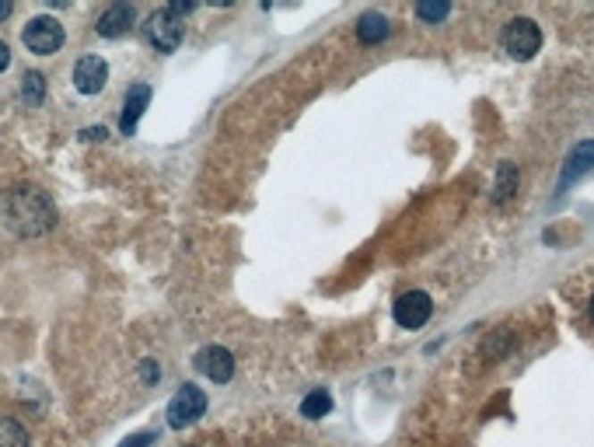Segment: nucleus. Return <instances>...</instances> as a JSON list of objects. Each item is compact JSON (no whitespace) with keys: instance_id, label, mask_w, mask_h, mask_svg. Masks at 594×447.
I'll return each mask as SVG.
<instances>
[{"instance_id":"a211bd4d","label":"nucleus","mask_w":594,"mask_h":447,"mask_svg":"<svg viewBox=\"0 0 594 447\" xmlns=\"http://www.w3.org/2000/svg\"><path fill=\"white\" fill-rule=\"evenodd\" d=\"M140 374H144V381H147V385H155V381H158V377H161V367L155 364V360H144V367H140Z\"/></svg>"},{"instance_id":"412c9836","label":"nucleus","mask_w":594,"mask_h":447,"mask_svg":"<svg viewBox=\"0 0 594 447\" xmlns=\"http://www.w3.org/2000/svg\"><path fill=\"white\" fill-rule=\"evenodd\" d=\"M80 140H105V126H102V129H84Z\"/></svg>"},{"instance_id":"f3484780","label":"nucleus","mask_w":594,"mask_h":447,"mask_svg":"<svg viewBox=\"0 0 594 447\" xmlns=\"http://www.w3.org/2000/svg\"><path fill=\"white\" fill-rule=\"evenodd\" d=\"M448 11H451L448 4H420V7H416V18H420V21H440V18H448Z\"/></svg>"},{"instance_id":"6e6552de","label":"nucleus","mask_w":594,"mask_h":447,"mask_svg":"<svg viewBox=\"0 0 594 447\" xmlns=\"http://www.w3.org/2000/svg\"><path fill=\"white\" fill-rule=\"evenodd\" d=\"M105 81H109V63L102 56H91V53L80 56L78 67H74V87L80 95H98Z\"/></svg>"},{"instance_id":"5701e85b","label":"nucleus","mask_w":594,"mask_h":447,"mask_svg":"<svg viewBox=\"0 0 594 447\" xmlns=\"http://www.w3.org/2000/svg\"><path fill=\"white\" fill-rule=\"evenodd\" d=\"M591 319H594V297H591Z\"/></svg>"},{"instance_id":"9d476101","label":"nucleus","mask_w":594,"mask_h":447,"mask_svg":"<svg viewBox=\"0 0 594 447\" xmlns=\"http://www.w3.org/2000/svg\"><path fill=\"white\" fill-rule=\"evenodd\" d=\"M133 18H137V14H133V7H130V4H113V7L98 18V29H95V32H98L102 39H119L122 32H130Z\"/></svg>"},{"instance_id":"aec40b11","label":"nucleus","mask_w":594,"mask_h":447,"mask_svg":"<svg viewBox=\"0 0 594 447\" xmlns=\"http://www.w3.org/2000/svg\"><path fill=\"white\" fill-rule=\"evenodd\" d=\"M11 67V49H7V42H0V74Z\"/></svg>"},{"instance_id":"39448f33","label":"nucleus","mask_w":594,"mask_h":447,"mask_svg":"<svg viewBox=\"0 0 594 447\" xmlns=\"http://www.w3.org/2000/svg\"><path fill=\"white\" fill-rule=\"evenodd\" d=\"M392 315H396V322L402 328L416 332V328H423L427 322H431V315H434V301H431V294H423V290H409V294H402V297L396 301Z\"/></svg>"},{"instance_id":"4468645a","label":"nucleus","mask_w":594,"mask_h":447,"mask_svg":"<svg viewBox=\"0 0 594 447\" xmlns=\"http://www.w3.org/2000/svg\"><path fill=\"white\" fill-rule=\"evenodd\" d=\"M0 447H29V430L18 419L0 416Z\"/></svg>"},{"instance_id":"dca6fc26","label":"nucleus","mask_w":594,"mask_h":447,"mask_svg":"<svg viewBox=\"0 0 594 447\" xmlns=\"http://www.w3.org/2000/svg\"><path fill=\"white\" fill-rule=\"evenodd\" d=\"M329 409H332L329 392H312V395H305V402H301V416H305V419H322Z\"/></svg>"},{"instance_id":"f257e3e1","label":"nucleus","mask_w":594,"mask_h":447,"mask_svg":"<svg viewBox=\"0 0 594 447\" xmlns=\"http://www.w3.org/2000/svg\"><path fill=\"white\" fill-rule=\"evenodd\" d=\"M0 217L4 224L21 235V238H39L46 235L53 224H56V206L53 200L36 189V186H18L4 196V206H0Z\"/></svg>"},{"instance_id":"6ab92c4d","label":"nucleus","mask_w":594,"mask_h":447,"mask_svg":"<svg viewBox=\"0 0 594 447\" xmlns=\"http://www.w3.org/2000/svg\"><path fill=\"white\" fill-rule=\"evenodd\" d=\"M151 441H155V434H133V437H126L119 447H147Z\"/></svg>"},{"instance_id":"0eeeda50","label":"nucleus","mask_w":594,"mask_h":447,"mask_svg":"<svg viewBox=\"0 0 594 447\" xmlns=\"http://www.w3.org/2000/svg\"><path fill=\"white\" fill-rule=\"evenodd\" d=\"M197 367L203 377H210L213 385H228L235 377V357L224 346H203L197 353Z\"/></svg>"},{"instance_id":"9b49d317","label":"nucleus","mask_w":594,"mask_h":447,"mask_svg":"<svg viewBox=\"0 0 594 447\" xmlns=\"http://www.w3.org/2000/svg\"><path fill=\"white\" fill-rule=\"evenodd\" d=\"M389 32H392V25H389V18L378 14V11H367V14L356 18V39L364 42V46H374V42L389 39Z\"/></svg>"},{"instance_id":"4be33fe9","label":"nucleus","mask_w":594,"mask_h":447,"mask_svg":"<svg viewBox=\"0 0 594 447\" xmlns=\"http://www.w3.org/2000/svg\"><path fill=\"white\" fill-rule=\"evenodd\" d=\"M11 11H14V7L4 0V4H0V21H4V18H11Z\"/></svg>"},{"instance_id":"20e7f679","label":"nucleus","mask_w":594,"mask_h":447,"mask_svg":"<svg viewBox=\"0 0 594 447\" xmlns=\"http://www.w3.org/2000/svg\"><path fill=\"white\" fill-rule=\"evenodd\" d=\"M203 412H206V395L199 392L197 385H182V388L175 392V399L168 402V426H172V430H182V426L197 423Z\"/></svg>"},{"instance_id":"f03ea898","label":"nucleus","mask_w":594,"mask_h":447,"mask_svg":"<svg viewBox=\"0 0 594 447\" xmlns=\"http://www.w3.org/2000/svg\"><path fill=\"white\" fill-rule=\"evenodd\" d=\"M144 36H147V42H151L158 53H175V49L182 46V36H186L182 14H175L172 7H161V11H155V14L144 21Z\"/></svg>"},{"instance_id":"423d86ee","label":"nucleus","mask_w":594,"mask_h":447,"mask_svg":"<svg viewBox=\"0 0 594 447\" xmlns=\"http://www.w3.org/2000/svg\"><path fill=\"white\" fill-rule=\"evenodd\" d=\"M21 39L25 46L32 49V53H39V56H49V53H56L60 46H63V25L56 21V18H32L29 25H25V32H21Z\"/></svg>"},{"instance_id":"1a4fd4ad","label":"nucleus","mask_w":594,"mask_h":447,"mask_svg":"<svg viewBox=\"0 0 594 447\" xmlns=\"http://www.w3.org/2000/svg\"><path fill=\"white\" fill-rule=\"evenodd\" d=\"M147 102H151V87H147V84H133V87L126 91V102H122V120H119V129H122L126 137H133V133H137V126H140V116H144Z\"/></svg>"},{"instance_id":"f8f14e48","label":"nucleus","mask_w":594,"mask_h":447,"mask_svg":"<svg viewBox=\"0 0 594 447\" xmlns=\"http://www.w3.org/2000/svg\"><path fill=\"white\" fill-rule=\"evenodd\" d=\"M591 164H594V140H584V144H577V151H573V154H570V161H566L563 186H566V182H573V178H581Z\"/></svg>"},{"instance_id":"ddd939ff","label":"nucleus","mask_w":594,"mask_h":447,"mask_svg":"<svg viewBox=\"0 0 594 447\" xmlns=\"http://www.w3.org/2000/svg\"><path fill=\"white\" fill-rule=\"evenodd\" d=\"M517 193V168L511 161H504L497 168V186H493V200L497 203H507Z\"/></svg>"},{"instance_id":"2eb2a0df","label":"nucleus","mask_w":594,"mask_h":447,"mask_svg":"<svg viewBox=\"0 0 594 447\" xmlns=\"http://www.w3.org/2000/svg\"><path fill=\"white\" fill-rule=\"evenodd\" d=\"M21 98H25V105H42V102H46V78H42L39 70H29V74H25Z\"/></svg>"},{"instance_id":"7ed1b4c3","label":"nucleus","mask_w":594,"mask_h":447,"mask_svg":"<svg viewBox=\"0 0 594 447\" xmlns=\"http://www.w3.org/2000/svg\"><path fill=\"white\" fill-rule=\"evenodd\" d=\"M504 49H507V56H515V60H531V56L542 49V29H539L531 18H515V21L504 29Z\"/></svg>"}]
</instances>
